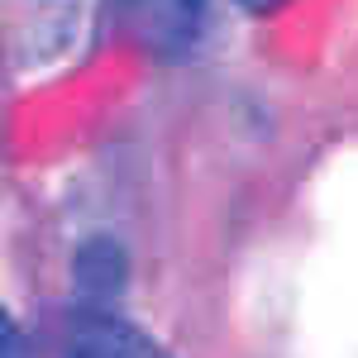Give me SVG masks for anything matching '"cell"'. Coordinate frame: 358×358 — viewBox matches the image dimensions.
I'll return each mask as SVG.
<instances>
[{
    "mask_svg": "<svg viewBox=\"0 0 358 358\" xmlns=\"http://www.w3.org/2000/svg\"><path fill=\"white\" fill-rule=\"evenodd\" d=\"M0 358H29V349H24V334L15 330V320L0 310Z\"/></svg>",
    "mask_w": 358,
    "mask_h": 358,
    "instance_id": "cell-3",
    "label": "cell"
},
{
    "mask_svg": "<svg viewBox=\"0 0 358 358\" xmlns=\"http://www.w3.org/2000/svg\"><path fill=\"white\" fill-rule=\"evenodd\" d=\"M134 5V24L153 48H187L201 24V5L206 0H129Z\"/></svg>",
    "mask_w": 358,
    "mask_h": 358,
    "instance_id": "cell-2",
    "label": "cell"
},
{
    "mask_svg": "<svg viewBox=\"0 0 358 358\" xmlns=\"http://www.w3.org/2000/svg\"><path fill=\"white\" fill-rule=\"evenodd\" d=\"M62 358H172V354L110 310H86L67 330Z\"/></svg>",
    "mask_w": 358,
    "mask_h": 358,
    "instance_id": "cell-1",
    "label": "cell"
}]
</instances>
